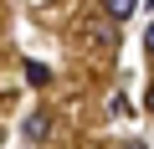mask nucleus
Listing matches in <instances>:
<instances>
[{
    "label": "nucleus",
    "mask_w": 154,
    "mask_h": 149,
    "mask_svg": "<svg viewBox=\"0 0 154 149\" xmlns=\"http://www.w3.org/2000/svg\"><path fill=\"white\" fill-rule=\"evenodd\" d=\"M88 36H93L98 46H118V36H113V26H108V21H98V26H93Z\"/></svg>",
    "instance_id": "20e7f679"
},
{
    "label": "nucleus",
    "mask_w": 154,
    "mask_h": 149,
    "mask_svg": "<svg viewBox=\"0 0 154 149\" xmlns=\"http://www.w3.org/2000/svg\"><path fill=\"white\" fill-rule=\"evenodd\" d=\"M26 77H31L36 88H46V82H51V67H46V62H26Z\"/></svg>",
    "instance_id": "7ed1b4c3"
},
{
    "label": "nucleus",
    "mask_w": 154,
    "mask_h": 149,
    "mask_svg": "<svg viewBox=\"0 0 154 149\" xmlns=\"http://www.w3.org/2000/svg\"><path fill=\"white\" fill-rule=\"evenodd\" d=\"M123 149H144V144H123Z\"/></svg>",
    "instance_id": "423d86ee"
},
{
    "label": "nucleus",
    "mask_w": 154,
    "mask_h": 149,
    "mask_svg": "<svg viewBox=\"0 0 154 149\" xmlns=\"http://www.w3.org/2000/svg\"><path fill=\"white\" fill-rule=\"evenodd\" d=\"M98 5H103V16L118 26V21H128V16H134V5H139V0H98Z\"/></svg>",
    "instance_id": "f03ea898"
},
{
    "label": "nucleus",
    "mask_w": 154,
    "mask_h": 149,
    "mask_svg": "<svg viewBox=\"0 0 154 149\" xmlns=\"http://www.w3.org/2000/svg\"><path fill=\"white\" fill-rule=\"evenodd\" d=\"M46 134H51V113H31V118L21 123V139H26V144H41Z\"/></svg>",
    "instance_id": "f257e3e1"
},
{
    "label": "nucleus",
    "mask_w": 154,
    "mask_h": 149,
    "mask_svg": "<svg viewBox=\"0 0 154 149\" xmlns=\"http://www.w3.org/2000/svg\"><path fill=\"white\" fill-rule=\"evenodd\" d=\"M144 46H149V51H154V21H149V31H144Z\"/></svg>",
    "instance_id": "39448f33"
}]
</instances>
